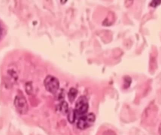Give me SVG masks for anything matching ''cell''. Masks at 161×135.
Segmentation results:
<instances>
[{
	"label": "cell",
	"instance_id": "obj_8",
	"mask_svg": "<svg viewBox=\"0 0 161 135\" xmlns=\"http://www.w3.org/2000/svg\"><path fill=\"white\" fill-rule=\"evenodd\" d=\"M76 114H75V112H74V110L72 111H69L68 112V120L70 123H73L75 121V119H76Z\"/></svg>",
	"mask_w": 161,
	"mask_h": 135
},
{
	"label": "cell",
	"instance_id": "obj_9",
	"mask_svg": "<svg viewBox=\"0 0 161 135\" xmlns=\"http://www.w3.org/2000/svg\"><path fill=\"white\" fill-rule=\"evenodd\" d=\"M26 92L28 94H31L33 91V87L32 84L30 82H28L26 84Z\"/></svg>",
	"mask_w": 161,
	"mask_h": 135
},
{
	"label": "cell",
	"instance_id": "obj_7",
	"mask_svg": "<svg viewBox=\"0 0 161 135\" xmlns=\"http://www.w3.org/2000/svg\"><path fill=\"white\" fill-rule=\"evenodd\" d=\"M59 110L62 113L64 114L68 113L69 111L68 106V103L65 101H63L61 104H60L59 107Z\"/></svg>",
	"mask_w": 161,
	"mask_h": 135
},
{
	"label": "cell",
	"instance_id": "obj_5",
	"mask_svg": "<svg viewBox=\"0 0 161 135\" xmlns=\"http://www.w3.org/2000/svg\"><path fill=\"white\" fill-rule=\"evenodd\" d=\"M7 79L10 83H15L18 78L17 68L15 65H11L8 67L7 70Z\"/></svg>",
	"mask_w": 161,
	"mask_h": 135
},
{
	"label": "cell",
	"instance_id": "obj_10",
	"mask_svg": "<svg viewBox=\"0 0 161 135\" xmlns=\"http://www.w3.org/2000/svg\"><path fill=\"white\" fill-rule=\"evenodd\" d=\"M125 83H124V87L125 88H127L130 86V84L131 83V79L130 77H126V79L125 80Z\"/></svg>",
	"mask_w": 161,
	"mask_h": 135
},
{
	"label": "cell",
	"instance_id": "obj_6",
	"mask_svg": "<svg viewBox=\"0 0 161 135\" xmlns=\"http://www.w3.org/2000/svg\"><path fill=\"white\" fill-rule=\"evenodd\" d=\"M77 94V91L76 89L74 88H71L70 89L68 97V99L70 102L72 103L74 101V99L76 98Z\"/></svg>",
	"mask_w": 161,
	"mask_h": 135
},
{
	"label": "cell",
	"instance_id": "obj_2",
	"mask_svg": "<svg viewBox=\"0 0 161 135\" xmlns=\"http://www.w3.org/2000/svg\"><path fill=\"white\" fill-rule=\"evenodd\" d=\"M15 107L18 113L25 114L28 110V105L26 98L22 93L18 94L15 98L14 101Z\"/></svg>",
	"mask_w": 161,
	"mask_h": 135
},
{
	"label": "cell",
	"instance_id": "obj_13",
	"mask_svg": "<svg viewBox=\"0 0 161 135\" xmlns=\"http://www.w3.org/2000/svg\"><path fill=\"white\" fill-rule=\"evenodd\" d=\"M158 132H159V135H161V123L160 124L158 128Z\"/></svg>",
	"mask_w": 161,
	"mask_h": 135
},
{
	"label": "cell",
	"instance_id": "obj_1",
	"mask_svg": "<svg viewBox=\"0 0 161 135\" xmlns=\"http://www.w3.org/2000/svg\"><path fill=\"white\" fill-rule=\"evenodd\" d=\"M89 103L88 99L85 96H81L77 99L75 103L74 111L76 116L80 117L85 115L88 110Z\"/></svg>",
	"mask_w": 161,
	"mask_h": 135
},
{
	"label": "cell",
	"instance_id": "obj_4",
	"mask_svg": "<svg viewBox=\"0 0 161 135\" xmlns=\"http://www.w3.org/2000/svg\"><path fill=\"white\" fill-rule=\"evenodd\" d=\"M44 84L46 90L52 94H55L59 89V81L57 78L53 75H48L45 78Z\"/></svg>",
	"mask_w": 161,
	"mask_h": 135
},
{
	"label": "cell",
	"instance_id": "obj_12",
	"mask_svg": "<svg viewBox=\"0 0 161 135\" xmlns=\"http://www.w3.org/2000/svg\"><path fill=\"white\" fill-rule=\"evenodd\" d=\"M3 35V29L0 25V40L2 38Z\"/></svg>",
	"mask_w": 161,
	"mask_h": 135
},
{
	"label": "cell",
	"instance_id": "obj_11",
	"mask_svg": "<svg viewBox=\"0 0 161 135\" xmlns=\"http://www.w3.org/2000/svg\"><path fill=\"white\" fill-rule=\"evenodd\" d=\"M161 2V1L160 0H153L150 3V5L152 7H156L157 5H159Z\"/></svg>",
	"mask_w": 161,
	"mask_h": 135
},
{
	"label": "cell",
	"instance_id": "obj_3",
	"mask_svg": "<svg viewBox=\"0 0 161 135\" xmlns=\"http://www.w3.org/2000/svg\"><path fill=\"white\" fill-rule=\"evenodd\" d=\"M95 120L96 116L93 113H90L81 116L77 121V128L81 130L86 129L92 126Z\"/></svg>",
	"mask_w": 161,
	"mask_h": 135
}]
</instances>
